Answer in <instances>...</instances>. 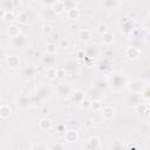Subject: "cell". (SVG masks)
Instances as JSON below:
<instances>
[{
	"label": "cell",
	"instance_id": "cell-1",
	"mask_svg": "<svg viewBox=\"0 0 150 150\" xmlns=\"http://www.w3.org/2000/svg\"><path fill=\"white\" fill-rule=\"evenodd\" d=\"M110 83H111V88L114 90H122L127 84V80L123 75L115 74L110 77Z\"/></svg>",
	"mask_w": 150,
	"mask_h": 150
},
{
	"label": "cell",
	"instance_id": "cell-2",
	"mask_svg": "<svg viewBox=\"0 0 150 150\" xmlns=\"http://www.w3.org/2000/svg\"><path fill=\"white\" fill-rule=\"evenodd\" d=\"M12 46L16 49H23L27 46V39L25 35L19 34L14 38H12Z\"/></svg>",
	"mask_w": 150,
	"mask_h": 150
},
{
	"label": "cell",
	"instance_id": "cell-3",
	"mask_svg": "<svg viewBox=\"0 0 150 150\" xmlns=\"http://www.w3.org/2000/svg\"><path fill=\"white\" fill-rule=\"evenodd\" d=\"M49 95H50V89L47 88V87H41V88L36 91V95H35V100H34V101L39 104V103H41L42 101H45Z\"/></svg>",
	"mask_w": 150,
	"mask_h": 150
},
{
	"label": "cell",
	"instance_id": "cell-4",
	"mask_svg": "<svg viewBox=\"0 0 150 150\" xmlns=\"http://www.w3.org/2000/svg\"><path fill=\"white\" fill-rule=\"evenodd\" d=\"M35 73H36V69H35L34 66H26V67L22 68V70H21V75H22V77L26 79V80L32 79V77L35 75Z\"/></svg>",
	"mask_w": 150,
	"mask_h": 150
},
{
	"label": "cell",
	"instance_id": "cell-5",
	"mask_svg": "<svg viewBox=\"0 0 150 150\" xmlns=\"http://www.w3.org/2000/svg\"><path fill=\"white\" fill-rule=\"evenodd\" d=\"M141 100H142V96L139 94H136V93L129 94L127 96V103L130 105H138L141 103Z\"/></svg>",
	"mask_w": 150,
	"mask_h": 150
},
{
	"label": "cell",
	"instance_id": "cell-6",
	"mask_svg": "<svg viewBox=\"0 0 150 150\" xmlns=\"http://www.w3.org/2000/svg\"><path fill=\"white\" fill-rule=\"evenodd\" d=\"M42 62H43V64H46L48 68H52V67L55 64L56 59H55L54 54H46V55L42 57Z\"/></svg>",
	"mask_w": 150,
	"mask_h": 150
},
{
	"label": "cell",
	"instance_id": "cell-7",
	"mask_svg": "<svg viewBox=\"0 0 150 150\" xmlns=\"http://www.w3.org/2000/svg\"><path fill=\"white\" fill-rule=\"evenodd\" d=\"M107 87H108V82H107L105 80H103V79H100V80H97V81L95 82V84H94V88H95L97 91H100L101 94L105 91Z\"/></svg>",
	"mask_w": 150,
	"mask_h": 150
},
{
	"label": "cell",
	"instance_id": "cell-8",
	"mask_svg": "<svg viewBox=\"0 0 150 150\" xmlns=\"http://www.w3.org/2000/svg\"><path fill=\"white\" fill-rule=\"evenodd\" d=\"M129 88H130V90H131L132 93L138 94V93L143 89V83H142V81H141V80H134V81L130 83Z\"/></svg>",
	"mask_w": 150,
	"mask_h": 150
},
{
	"label": "cell",
	"instance_id": "cell-9",
	"mask_svg": "<svg viewBox=\"0 0 150 150\" xmlns=\"http://www.w3.org/2000/svg\"><path fill=\"white\" fill-rule=\"evenodd\" d=\"M84 54L88 56V57H94V56H96L97 54H98V48H97V46L96 45H90V46H88L86 49H84Z\"/></svg>",
	"mask_w": 150,
	"mask_h": 150
},
{
	"label": "cell",
	"instance_id": "cell-10",
	"mask_svg": "<svg viewBox=\"0 0 150 150\" xmlns=\"http://www.w3.org/2000/svg\"><path fill=\"white\" fill-rule=\"evenodd\" d=\"M57 93H59V96H60V97L66 98V97L70 94V88H69V86L62 83V84L59 86V88H57Z\"/></svg>",
	"mask_w": 150,
	"mask_h": 150
},
{
	"label": "cell",
	"instance_id": "cell-11",
	"mask_svg": "<svg viewBox=\"0 0 150 150\" xmlns=\"http://www.w3.org/2000/svg\"><path fill=\"white\" fill-rule=\"evenodd\" d=\"M32 103V100L27 96V95H20L19 98H18V105L21 107V108H27L29 104Z\"/></svg>",
	"mask_w": 150,
	"mask_h": 150
},
{
	"label": "cell",
	"instance_id": "cell-12",
	"mask_svg": "<svg viewBox=\"0 0 150 150\" xmlns=\"http://www.w3.org/2000/svg\"><path fill=\"white\" fill-rule=\"evenodd\" d=\"M87 150H96L98 146V139L96 137H91L88 142H87Z\"/></svg>",
	"mask_w": 150,
	"mask_h": 150
},
{
	"label": "cell",
	"instance_id": "cell-13",
	"mask_svg": "<svg viewBox=\"0 0 150 150\" xmlns=\"http://www.w3.org/2000/svg\"><path fill=\"white\" fill-rule=\"evenodd\" d=\"M127 55L130 59H136L139 55V49L138 48H135V47H129L127 49Z\"/></svg>",
	"mask_w": 150,
	"mask_h": 150
},
{
	"label": "cell",
	"instance_id": "cell-14",
	"mask_svg": "<svg viewBox=\"0 0 150 150\" xmlns=\"http://www.w3.org/2000/svg\"><path fill=\"white\" fill-rule=\"evenodd\" d=\"M77 36H79V39L81 41H88L90 39V32L88 29H82V30L79 32Z\"/></svg>",
	"mask_w": 150,
	"mask_h": 150
},
{
	"label": "cell",
	"instance_id": "cell-15",
	"mask_svg": "<svg viewBox=\"0 0 150 150\" xmlns=\"http://www.w3.org/2000/svg\"><path fill=\"white\" fill-rule=\"evenodd\" d=\"M64 9V6H63V1H54L53 2V12L54 13H61L62 11Z\"/></svg>",
	"mask_w": 150,
	"mask_h": 150
},
{
	"label": "cell",
	"instance_id": "cell-16",
	"mask_svg": "<svg viewBox=\"0 0 150 150\" xmlns=\"http://www.w3.org/2000/svg\"><path fill=\"white\" fill-rule=\"evenodd\" d=\"M102 116H103L104 118H111V117L114 116V109L110 108V107L103 108V110H102Z\"/></svg>",
	"mask_w": 150,
	"mask_h": 150
},
{
	"label": "cell",
	"instance_id": "cell-17",
	"mask_svg": "<svg viewBox=\"0 0 150 150\" xmlns=\"http://www.w3.org/2000/svg\"><path fill=\"white\" fill-rule=\"evenodd\" d=\"M16 20H18V22H20V23H26V22H28V20H29V14H28L27 12L20 13V14L18 15Z\"/></svg>",
	"mask_w": 150,
	"mask_h": 150
},
{
	"label": "cell",
	"instance_id": "cell-18",
	"mask_svg": "<svg viewBox=\"0 0 150 150\" xmlns=\"http://www.w3.org/2000/svg\"><path fill=\"white\" fill-rule=\"evenodd\" d=\"M7 63H8L11 67L15 68V67H18V66L20 64V60H19L18 56H9L8 60H7Z\"/></svg>",
	"mask_w": 150,
	"mask_h": 150
},
{
	"label": "cell",
	"instance_id": "cell-19",
	"mask_svg": "<svg viewBox=\"0 0 150 150\" xmlns=\"http://www.w3.org/2000/svg\"><path fill=\"white\" fill-rule=\"evenodd\" d=\"M9 115H11V109H9V107H7V105H1V107H0V116L4 117V118H7V117H9Z\"/></svg>",
	"mask_w": 150,
	"mask_h": 150
},
{
	"label": "cell",
	"instance_id": "cell-20",
	"mask_svg": "<svg viewBox=\"0 0 150 150\" xmlns=\"http://www.w3.org/2000/svg\"><path fill=\"white\" fill-rule=\"evenodd\" d=\"M118 2L116 0H107L103 2V6L107 8V9H115V7H117Z\"/></svg>",
	"mask_w": 150,
	"mask_h": 150
},
{
	"label": "cell",
	"instance_id": "cell-21",
	"mask_svg": "<svg viewBox=\"0 0 150 150\" xmlns=\"http://www.w3.org/2000/svg\"><path fill=\"white\" fill-rule=\"evenodd\" d=\"M122 29L124 32H131L132 30V21L131 20H124L122 23Z\"/></svg>",
	"mask_w": 150,
	"mask_h": 150
},
{
	"label": "cell",
	"instance_id": "cell-22",
	"mask_svg": "<svg viewBox=\"0 0 150 150\" xmlns=\"http://www.w3.org/2000/svg\"><path fill=\"white\" fill-rule=\"evenodd\" d=\"M98 68L101 70H108L110 68V61L108 59H104V60H101L100 63H98Z\"/></svg>",
	"mask_w": 150,
	"mask_h": 150
},
{
	"label": "cell",
	"instance_id": "cell-23",
	"mask_svg": "<svg viewBox=\"0 0 150 150\" xmlns=\"http://www.w3.org/2000/svg\"><path fill=\"white\" fill-rule=\"evenodd\" d=\"M76 138H77V134L74 130H69L66 132V139L68 142H74V141H76Z\"/></svg>",
	"mask_w": 150,
	"mask_h": 150
},
{
	"label": "cell",
	"instance_id": "cell-24",
	"mask_svg": "<svg viewBox=\"0 0 150 150\" xmlns=\"http://www.w3.org/2000/svg\"><path fill=\"white\" fill-rule=\"evenodd\" d=\"M102 40H103V42H104V43L109 45V43H111V42L114 41V35H112L111 33L107 32L105 34H103V38H102Z\"/></svg>",
	"mask_w": 150,
	"mask_h": 150
},
{
	"label": "cell",
	"instance_id": "cell-25",
	"mask_svg": "<svg viewBox=\"0 0 150 150\" xmlns=\"http://www.w3.org/2000/svg\"><path fill=\"white\" fill-rule=\"evenodd\" d=\"M68 15H69V18H70V19H77V18H79V15H80L79 9H76L75 7H73V8L68 9Z\"/></svg>",
	"mask_w": 150,
	"mask_h": 150
},
{
	"label": "cell",
	"instance_id": "cell-26",
	"mask_svg": "<svg viewBox=\"0 0 150 150\" xmlns=\"http://www.w3.org/2000/svg\"><path fill=\"white\" fill-rule=\"evenodd\" d=\"M50 127H52V123H50L49 120H42V121L40 122V128H41L42 130L50 129Z\"/></svg>",
	"mask_w": 150,
	"mask_h": 150
},
{
	"label": "cell",
	"instance_id": "cell-27",
	"mask_svg": "<svg viewBox=\"0 0 150 150\" xmlns=\"http://www.w3.org/2000/svg\"><path fill=\"white\" fill-rule=\"evenodd\" d=\"M8 34H9L12 38H14V36L19 35V34H20V32H19V29H18V27H16V26H11V27L8 28Z\"/></svg>",
	"mask_w": 150,
	"mask_h": 150
},
{
	"label": "cell",
	"instance_id": "cell-28",
	"mask_svg": "<svg viewBox=\"0 0 150 150\" xmlns=\"http://www.w3.org/2000/svg\"><path fill=\"white\" fill-rule=\"evenodd\" d=\"M46 74H47V77H48V79H55L56 75H57V71H56L55 68L52 67V68H48V69H47V73H46Z\"/></svg>",
	"mask_w": 150,
	"mask_h": 150
},
{
	"label": "cell",
	"instance_id": "cell-29",
	"mask_svg": "<svg viewBox=\"0 0 150 150\" xmlns=\"http://www.w3.org/2000/svg\"><path fill=\"white\" fill-rule=\"evenodd\" d=\"M83 97H84V96H83V93L79 90V91H75V93H74L73 100H74L75 102H82V101H83Z\"/></svg>",
	"mask_w": 150,
	"mask_h": 150
},
{
	"label": "cell",
	"instance_id": "cell-30",
	"mask_svg": "<svg viewBox=\"0 0 150 150\" xmlns=\"http://www.w3.org/2000/svg\"><path fill=\"white\" fill-rule=\"evenodd\" d=\"M76 66V63L74 62V61H69L67 64H66V70L68 71V73H73V71H75V67Z\"/></svg>",
	"mask_w": 150,
	"mask_h": 150
},
{
	"label": "cell",
	"instance_id": "cell-31",
	"mask_svg": "<svg viewBox=\"0 0 150 150\" xmlns=\"http://www.w3.org/2000/svg\"><path fill=\"white\" fill-rule=\"evenodd\" d=\"M110 150H123V144L121 142L116 141L110 145Z\"/></svg>",
	"mask_w": 150,
	"mask_h": 150
},
{
	"label": "cell",
	"instance_id": "cell-32",
	"mask_svg": "<svg viewBox=\"0 0 150 150\" xmlns=\"http://www.w3.org/2000/svg\"><path fill=\"white\" fill-rule=\"evenodd\" d=\"M1 5L4 6V9H6V12H8V9H12V7L15 4L12 2V1H4V2H1Z\"/></svg>",
	"mask_w": 150,
	"mask_h": 150
},
{
	"label": "cell",
	"instance_id": "cell-33",
	"mask_svg": "<svg viewBox=\"0 0 150 150\" xmlns=\"http://www.w3.org/2000/svg\"><path fill=\"white\" fill-rule=\"evenodd\" d=\"M46 49H47V54H54L56 52V46L54 43H48Z\"/></svg>",
	"mask_w": 150,
	"mask_h": 150
},
{
	"label": "cell",
	"instance_id": "cell-34",
	"mask_svg": "<svg viewBox=\"0 0 150 150\" xmlns=\"http://www.w3.org/2000/svg\"><path fill=\"white\" fill-rule=\"evenodd\" d=\"M97 32L100 33V34H105L107 32H108V29H107V25H104V23H101L98 27H97Z\"/></svg>",
	"mask_w": 150,
	"mask_h": 150
},
{
	"label": "cell",
	"instance_id": "cell-35",
	"mask_svg": "<svg viewBox=\"0 0 150 150\" xmlns=\"http://www.w3.org/2000/svg\"><path fill=\"white\" fill-rule=\"evenodd\" d=\"M2 18H4L6 21H12V20H14V15H13L12 12H5V14H4Z\"/></svg>",
	"mask_w": 150,
	"mask_h": 150
},
{
	"label": "cell",
	"instance_id": "cell-36",
	"mask_svg": "<svg viewBox=\"0 0 150 150\" xmlns=\"http://www.w3.org/2000/svg\"><path fill=\"white\" fill-rule=\"evenodd\" d=\"M101 95H102V94H101L100 91H97L95 88H93V89L90 90V96H91V97H94V98H96V97H100Z\"/></svg>",
	"mask_w": 150,
	"mask_h": 150
},
{
	"label": "cell",
	"instance_id": "cell-37",
	"mask_svg": "<svg viewBox=\"0 0 150 150\" xmlns=\"http://www.w3.org/2000/svg\"><path fill=\"white\" fill-rule=\"evenodd\" d=\"M59 46H60L61 48H68V46H69V41H68L67 39H62V40L60 41Z\"/></svg>",
	"mask_w": 150,
	"mask_h": 150
},
{
	"label": "cell",
	"instance_id": "cell-38",
	"mask_svg": "<svg viewBox=\"0 0 150 150\" xmlns=\"http://www.w3.org/2000/svg\"><path fill=\"white\" fill-rule=\"evenodd\" d=\"M33 150H48V149L46 146H43V145H35L33 148Z\"/></svg>",
	"mask_w": 150,
	"mask_h": 150
},
{
	"label": "cell",
	"instance_id": "cell-39",
	"mask_svg": "<svg viewBox=\"0 0 150 150\" xmlns=\"http://www.w3.org/2000/svg\"><path fill=\"white\" fill-rule=\"evenodd\" d=\"M90 107H91L93 109H94V108H95V109H98V108H100V104H98V102H93V103H90Z\"/></svg>",
	"mask_w": 150,
	"mask_h": 150
},
{
	"label": "cell",
	"instance_id": "cell-40",
	"mask_svg": "<svg viewBox=\"0 0 150 150\" xmlns=\"http://www.w3.org/2000/svg\"><path fill=\"white\" fill-rule=\"evenodd\" d=\"M83 56H84V50H80L77 53V57L79 59H83Z\"/></svg>",
	"mask_w": 150,
	"mask_h": 150
},
{
	"label": "cell",
	"instance_id": "cell-41",
	"mask_svg": "<svg viewBox=\"0 0 150 150\" xmlns=\"http://www.w3.org/2000/svg\"><path fill=\"white\" fill-rule=\"evenodd\" d=\"M52 150H63V148H62L61 145L57 144V145H54V146L52 148Z\"/></svg>",
	"mask_w": 150,
	"mask_h": 150
},
{
	"label": "cell",
	"instance_id": "cell-42",
	"mask_svg": "<svg viewBox=\"0 0 150 150\" xmlns=\"http://www.w3.org/2000/svg\"><path fill=\"white\" fill-rule=\"evenodd\" d=\"M143 96H144L146 100L149 98V89H148V88H145V90H144V95H143Z\"/></svg>",
	"mask_w": 150,
	"mask_h": 150
},
{
	"label": "cell",
	"instance_id": "cell-43",
	"mask_svg": "<svg viewBox=\"0 0 150 150\" xmlns=\"http://www.w3.org/2000/svg\"><path fill=\"white\" fill-rule=\"evenodd\" d=\"M43 32L45 33H49L50 32V26H45L43 27Z\"/></svg>",
	"mask_w": 150,
	"mask_h": 150
},
{
	"label": "cell",
	"instance_id": "cell-44",
	"mask_svg": "<svg viewBox=\"0 0 150 150\" xmlns=\"http://www.w3.org/2000/svg\"><path fill=\"white\" fill-rule=\"evenodd\" d=\"M4 56H5V53H4V50H2V49H0V60H1Z\"/></svg>",
	"mask_w": 150,
	"mask_h": 150
},
{
	"label": "cell",
	"instance_id": "cell-45",
	"mask_svg": "<svg viewBox=\"0 0 150 150\" xmlns=\"http://www.w3.org/2000/svg\"><path fill=\"white\" fill-rule=\"evenodd\" d=\"M2 75H4V69L0 67V77H2Z\"/></svg>",
	"mask_w": 150,
	"mask_h": 150
},
{
	"label": "cell",
	"instance_id": "cell-46",
	"mask_svg": "<svg viewBox=\"0 0 150 150\" xmlns=\"http://www.w3.org/2000/svg\"><path fill=\"white\" fill-rule=\"evenodd\" d=\"M62 129H63V125H59V130L62 131Z\"/></svg>",
	"mask_w": 150,
	"mask_h": 150
}]
</instances>
